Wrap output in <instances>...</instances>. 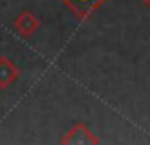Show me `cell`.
<instances>
[{
  "instance_id": "3",
  "label": "cell",
  "mask_w": 150,
  "mask_h": 145,
  "mask_svg": "<svg viewBox=\"0 0 150 145\" xmlns=\"http://www.w3.org/2000/svg\"><path fill=\"white\" fill-rule=\"evenodd\" d=\"M13 27H14V30H16V34H18L20 37L28 39V37H32V36L39 30L41 21H39V18H37L32 11H21V13L14 18Z\"/></svg>"
},
{
  "instance_id": "5",
  "label": "cell",
  "mask_w": 150,
  "mask_h": 145,
  "mask_svg": "<svg viewBox=\"0 0 150 145\" xmlns=\"http://www.w3.org/2000/svg\"><path fill=\"white\" fill-rule=\"evenodd\" d=\"M141 2H143V6H145L148 11H150V0H141Z\"/></svg>"
},
{
  "instance_id": "1",
  "label": "cell",
  "mask_w": 150,
  "mask_h": 145,
  "mask_svg": "<svg viewBox=\"0 0 150 145\" xmlns=\"http://www.w3.org/2000/svg\"><path fill=\"white\" fill-rule=\"evenodd\" d=\"M60 143H64V145H78V143L80 145H83V143L97 145V143H101V140L97 134H94V131L85 122H78L60 138Z\"/></svg>"
},
{
  "instance_id": "2",
  "label": "cell",
  "mask_w": 150,
  "mask_h": 145,
  "mask_svg": "<svg viewBox=\"0 0 150 145\" xmlns=\"http://www.w3.org/2000/svg\"><path fill=\"white\" fill-rule=\"evenodd\" d=\"M60 2L76 16L78 20L85 21L88 20L94 13H97L108 0H60Z\"/></svg>"
},
{
  "instance_id": "4",
  "label": "cell",
  "mask_w": 150,
  "mask_h": 145,
  "mask_svg": "<svg viewBox=\"0 0 150 145\" xmlns=\"http://www.w3.org/2000/svg\"><path fill=\"white\" fill-rule=\"evenodd\" d=\"M21 76V69L9 58L0 57V90H6L14 85Z\"/></svg>"
}]
</instances>
